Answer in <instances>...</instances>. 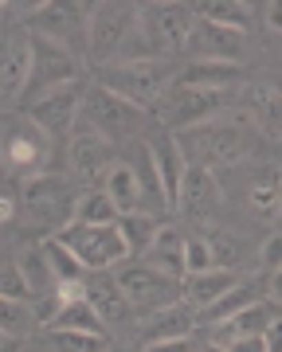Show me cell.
I'll use <instances>...</instances> for the list:
<instances>
[{
  "label": "cell",
  "instance_id": "1",
  "mask_svg": "<svg viewBox=\"0 0 282 352\" xmlns=\"http://www.w3.org/2000/svg\"><path fill=\"white\" fill-rule=\"evenodd\" d=\"M180 149L193 164L216 173V168H239L255 153L259 126L251 118H212L204 126H193L180 133Z\"/></svg>",
  "mask_w": 282,
  "mask_h": 352
},
{
  "label": "cell",
  "instance_id": "2",
  "mask_svg": "<svg viewBox=\"0 0 282 352\" xmlns=\"http://www.w3.org/2000/svg\"><path fill=\"white\" fill-rule=\"evenodd\" d=\"M24 215L32 219L36 227H43V231H63V227L75 223L78 215V196H75V184L67 180V176L59 173H39L32 176V180H24Z\"/></svg>",
  "mask_w": 282,
  "mask_h": 352
},
{
  "label": "cell",
  "instance_id": "3",
  "mask_svg": "<svg viewBox=\"0 0 282 352\" xmlns=\"http://www.w3.org/2000/svg\"><path fill=\"white\" fill-rule=\"evenodd\" d=\"M47 153H52V138L39 126H32L24 113L0 118V168L8 176H20L24 184L32 176L47 173Z\"/></svg>",
  "mask_w": 282,
  "mask_h": 352
},
{
  "label": "cell",
  "instance_id": "4",
  "mask_svg": "<svg viewBox=\"0 0 282 352\" xmlns=\"http://www.w3.org/2000/svg\"><path fill=\"white\" fill-rule=\"evenodd\" d=\"M102 87L114 90L118 98H126L129 106H153L165 98V90L173 87V67L165 59H138V63H106Z\"/></svg>",
  "mask_w": 282,
  "mask_h": 352
},
{
  "label": "cell",
  "instance_id": "5",
  "mask_svg": "<svg viewBox=\"0 0 282 352\" xmlns=\"http://www.w3.org/2000/svg\"><path fill=\"white\" fill-rule=\"evenodd\" d=\"M67 82H78V55L55 39L32 36V59H28V82H24V106L28 102L43 98L52 90L67 87Z\"/></svg>",
  "mask_w": 282,
  "mask_h": 352
},
{
  "label": "cell",
  "instance_id": "6",
  "mask_svg": "<svg viewBox=\"0 0 282 352\" xmlns=\"http://www.w3.org/2000/svg\"><path fill=\"white\" fill-rule=\"evenodd\" d=\"M138 24H141L138 4H94L90 8V24H87L90 59L94 63H118V55L126 51Z\"/></svg>",
  "mask_w": 282,
  "mask_h": 352
},
{
  "label": "cell",
  "instance_id": "7",
  "mask_svg": "<svg viewBox=\"0 0 282 352\" xmlns=\"http://www.w3.org/2000/svg\"><path fill=\"white\" fill-rule=\"evenodd\" d=\"M55 239L75 254L83 270H110L129 254L118 223H71Z\"/></svg>",
  "mask_w": 282,
  "mask_h": 352
},
{
  "label": "cell",
  "instance_id": "8",
  "mask_svg": "<svg viewBox=\"0 0 282 352\" xmlns=\"http://www.w3.org/2000/svg\"><path fill=\"white\" fill-rule=\"evenodd\" d=\"M94 4H71V0H52V4H36L24 16V28L32 36L55 39L78 55V47H87V24Z\"/></svg>",
  "mask_w": 282,
  "mask_h": 352
},
{
  "label": "cell",
  "instance_id": "9",
  "mask_svg": "<svg viewBox=\"0 0 282 352\" xmlns=\"http://www.w3.org/2000/svg\"><path fill=\"white\" fill-rule=\"evenodd\" d=\"M224 110V90H204V87H177L165 90V98L157 102V113L161 122L173 129H193V126H204L212 118H219Z\"/></svg>",
  "mask_w": 282,
  "mask_h": 352
},
{
  "label": "cell",
  "instance_id": "10",
  "mask_svg": "<svg viewBox=\"0 0 282 352\" xmlns=\"http://www.w3.org/2000/svg\"><path fill=\"white\" fill-rule=\"evenodd\" d=\"M83 122H87V129L102 133L106 141H122L141 126V110L129 106L126 98H118L114 90L90 87L83 94Z\"/></svg>",
  "mask_w": 282,
  "mask_h": 352
},
{
  "label": "cell",
  "instance_id": "11",
  "mask_svg": "<svg viewBox=\"0 0 282 352\" xmlns=\"http://www.w3.org/2000/svg\"><path fill=\"white\" fill-rule=\"evenodd\" d=\"M141 28H145L149 43L157 47V55L161 51H180L193 39L196 12L193 4H145L141 8Z\"/></svg>",
  "mask_w": 282,
  "mask_h": 352
},
{
  "label": "cell",
  "instance_id": "12",
  "mask_svg": "<svg viewBox=\"0 0 282 352\" xmlns=\"http://www.w3.org/2000/svg\"><path fill=\"white\" fill-rule=\"evenodd\" d=\"M83 94H87V90L78 87V82H67V87L52 90V94H43V98L28 102L24 118L32 126L43 129L47 138H63V133L75 129L78 113H83Z\"/></svg>",
  "mask_w": 282,
  "mask_h": 352
},
{
  "label": "cell",
  "instance_id": "13",
  "mask_svg": "<svg viewBox=\"0 0 282 352\" xmlns=\"http://www.w3.org/2000/svg\"><path fill=\"white\" fill-rule=\"evenodd\" d=\"M118 286L126 294V302L141 314H157V309H169V305L177 302V278L161 274L153 266H126L122 274H118Z\"/></svg>",
  "mask_w": 282,
  "mask_h": 352
},
{
  "label": "cell",
  "instance_id": "14",
  "mask_svg": "<svg viewBox=\"0 0 282 352\" xmlns=\"http://www.w3.org/2000/svg\"><path fill=\"white\" fill-rule=\"evenodd\" d=\"M32 32L24 24H0V102L24 98Z\"/></svg>",
  "mask_w": 282,
  "mask_h": 352
},
{
  "label": "cell",
  "instance_id": "15",
  "mask_svg": "<svg viewBox=\"0 0 282 352\" xmlns=\"http://www.w3.org/2000/svg\"><path fill=\"white\" fill-rule=\"evenodd\" d=\"M71 164H75V176L78 180H102L110 176V164H114V141H106L102 133H94V129H75V138H71Z\"/></svg>",
  "mask_w": 282,
  "mask_h": 352
},
{
  "label": "cell",
  "instance_id": "16",
  "mask_svg": "<svg viewBox=\"0 0 282 352\" xmlns=\"http://www.w3.org/2000/svg\"><path fill=\"white\" fill-rule=\"evenodd\" d=\"M188 47L200 55V63H235L239 67V55H243L247 39L235 28H219V24H208V20H196Z\"/></svg>",
  "mask_w": 282,
  "mask_h": 352
},
{
  "label": "cell",
  "instance_id": "17",
  "mask_svg": "<svg viewBox=\"0 0 282 352\" xmlns=\"http://www.w3.org/2000/svg\"><path fill=\"white\" fill-rule=\"evenodd\" d=\"M180 212L188 219H212L219 208V180L216 173H208L200 164H188L184 173V184H180Z\"/></svg>",
  "mask_w": 282,
  "mask_h": 352
},
{
  "label": "cell",
  "instance_id": "18",
  "mask_svg": "<svg viewBox=\"0 0 282 352\" xmlns=\"http://www.w3.org/2000/svg\"><path fill=\"white\" fill-rule=\"evenodd\" d=\"M239 188H243V200L263 215H279L282 208V168L274 164H255V168H243L239 173Z\"/></svg>",
  "mask_w": 282,
  "mask_h": 352
},
{
  "label": "cell",
  "instance_id": "19",
  "mask_svg": "<svg viewBox=\"0 0 282 352\" xmlns=\"http://www.w3.org/2000/svg\"><path fill=\"white\" fill-rule=\"evenodd\" d=\"M149 157H153V168L161 176V192H165V204L177 208L180 204V184H184V173H188V157L180 149L177 138H161L149 145Z\"/></svg>",
  "mask_w": 282,
  "mask_h": 352
},
{
  "label": "cell",
  "instance_id": "20",
  "mask_svg": "<svg viewBox=\"0 0 282 352\" xmlns=\"http://www.w3.org/2000/svg\"><path fill=\"white\" fill-rule=\"evenodd\" d=\"M239 286V278H235V270H224V266H212V270H204V274H188V282H184V298H188V305H216L228 289Z\"/></svg>",
  "mask_w": 282,
  "mask_h": 352
},
{
  "label": "cell",
  "instance_id": "21",
  "mask_svg": "<svg viewBox=\"0 0 282 352\" xmlns=\"http://www.w3.org/2000/svg\"><path fill=\"white\" fill-rule=\"evenodd\" d=\"M279 317H282V309L274 302H255V305H247L243 314H235L231 321H224L219 333H224V340H231V337H267V329L274 325Z\"/></svg>",
  "mask_w": 282,
  "mask_h": 352
},
{
  "label": "cell",
  "instance_id": "22",
  "mask_svg": "<svg viewBox=\"0 0 282 352\" xmlns=\"http://www.w3.org/2000/svg\"><path fill=\"white\" fill-rule=\"evenodd\" d=\"M145 266H153V270H161L169 278L184 274V239H180L173 227H161L157 231V239L145 251Z\"/></svg>",
  "mask_w": 282,
  "mask_h": 352
},
{
  "label": "cell",
  "instance_id": "23",
  "mask_svg": "<svg viewBox=\"0 0 282 352\" xmlns=\"http://www.w3.org/2000/svg\"><path fill=\"white\" fill-rule=\"evenodd\" d=\"M16 270H20V278H24V286L32 298H47V294H55V274L52 266H47V254H43V243L39 247H24L20 251V258H16Z\"/></svg>",
  "mask_w": 282,
  "mask_h": 352
},
{
  "label": "cell",
  "instance_id": "24",
  "mask_svg": "<svg viewBox=\"0 0 282 352\" xmlns=\"http://www.w3.org/2000/svg\"><path fill=\"white\" fill-rule=\"evenodd\" d=\"M106 196L114 204L118 215L126 212H141V188H138V173H133V164H114L110 176H106Z\"/></svg>",
  "mask_w": 282,
  "mask_h": 352
},
{
  "label": "cell",
  "instance_id": "25",
  "mask_svg": "<svg viewBox=\"0 0 282 352\" xmlns=\"http://www.w3.org/2000/svg\"><path fill=\"white\" fill-rule=\"evenodd\" d=\"M87 298H90V305L98 309L102 321H126L129 309H133V305L126 302L122 286H118V278H94L87 286Z\"/></svg>",
  "mask_w": 282,
  "mask_h": 352
},
{
  "label": "cell",
  "instance_id": "26",
  "mask_svg": "<svg viewBox=\"0 0 282 352\" xmlns=\"http://www.w3.org/2000/svg\"><path fill=\"white\" fill-rule=\"evenodd\" d=\"M52 329H71V333H106V321L98 317V309L90 305V298H71L59 305Z\"/></svg>",
  "mask_w": 282,
  "mask_h": 352
},
{
  "label": "cell",
  "instance_id": "27",
  "mask_svg": "<svg viewBox=\"0 0 282 352\" xmlns=\"http://www.w3.org/2000/svg\"><path fill=\"white\" fill-rule=\"evenodd\" d=\"M193 12H196V20L243 32L247 20H251V4H243V0H204V4H193Z\"/></svg>",
  "mask_w": 282,
  "mask_h": 352
},
{
  "label": "cell",
  "instance_id": "28",
  "mask_svg": "<svg viewBox=\"0 0 282 352\" xmlns=\"http://www.w3.org/2000/svg\"><path fill=\"white\" fill-rule=\"evenodd\" d=\"M184 87H204V90H224L239 82V67L235 63H193L184 75H180Z\"/></svg>",
  "mask_w": 282,
  "mask_h": 352
},
{
  "label": "cell",
  "instance_id": "29",
  "mask_svg": "<svg viewBox=\"0 0 282 352\" xmlns=\"http://www.w3.org/2000/svg\"><path fill=\"white\" fill-rule=\"evenodd\" d=\"M118 231H122L129 254H145V251H149V243L157 239V231H161V227L153 223V215L126 212V215H118Z\"/></svg>",
  "mask_w": 282,
  "mask_h": 352
},
{
  "label": "cell",
  "instance_id": "30",
  "mask_svg": "<svg viewBox=\"0 0 282 352\" xmlns=\"http://www.w3.org/2000/svg\"><path fill=\"white\" fill-rule=\"evenodd\" d=\"M188 329H193V309L188 305H169V309H157V317L145 325V337L169 340V337H184Z\"/></svg>",
  "mask_w": 282,
  "mask_h": 352
},
{
  "label": "cell",
  "instance_id": "31",
  "mask_svg": "<svg viewBox=\"0 0 282 352\" xmlns=\"http://www.w3.org/2000/svg\"><path fill=\"white\" fill-rule=\"evenodd\" d=\"M255 302H259V282H239L216 305H208V317H212V325H224V321H231L235 314H243L247 305H255Z\"/></svg>",
  "mask_w": 282,
  "mask_h": 352
},
{
  "label": "cell",
  "instance_id": "32",
  "mask_svg": "<svg viewBox=\"0 0 282 352\" xmlns=\"http://www.w3.org/2000/svg\"><path fill=\"white\" fill-rule=\"evenodd\" d=\"M43 254H47V266H52V274H55V286H78V282H83V266H78V258L67 251L55 235L43 243Z\"/></svg>",
  "mask_w": 282,
  "mask_h": 352
},
{
  "label": "cell",
  "instance_id": "33",
  "mask_svg": "<svg viewBox=\"0 0 282 352\" xmlns=\"http://www.w3.org/2000/svg\"><path fill=\"white\" fill-rule=\"evenodd\" d=\"M36 309L28 302H12V298H0V333H12V337L24 340L32 329H36Z\"/></svg>",
  "mask_w": 282,
  "mask_h": 352
},
{
  "label": "cell",
  "instance_id": "34",
  "mask_svg": "<svg viewBox=\"0 0 282 352\" xmlns=\"http://www.w3.org/2000/svg\"><path fill=\"white\" fill-rule=\"evenodd\" d=\"M52 340L59 352H106V333H71V329H52Z\"/></svg>",
  "mask_w": 282,
  "mask_h": 352
},
{
  "label": "cell",
  "instance_id": "35",
  "mask_svg": "<svg viewBox=\"0 0 282 352\" xmlns=\"http://www.w3.org/2000/svg\"><path fill=\"white\" fill-rule=\"evenodd\" d=\"M75 223H118V212L106 192H90L87 200L78 204V215Z\"/></svg>",
  "mask_w": 282,
  "mask_h": 352
},
{
  "label": "cell",
  "instance_id": "36",
  "mask_svg": "<svg viewBox=\"0 0 282 352\" xmlns=\"http://www.w3.org/2000/svg\"><path fill=\"white\" fill-rule=\"evenodd\" d=\"M216 258H212V243L193 235V239H184V274H204L212 270Z\"/></svg>",
  "mask_w": 282,
  "mask_h": 352
},
{
  "label": "cell",
  "instance_id": "37",
  "mask_svg": "<svg viewBox=\"0 0 282 352\" xmlns=\"http://www.w3.org/2000/svg\"><path fill=\"white\" fill-rule=\"evenodd\" d=\"M259 133L282 138V94L279 90H267L263 102H259Z\"/></svg>",
  "mask_w": 282,
  "mask_h": 352
},
{
  "label": "cell",
  "instance_id": "38",
  "mask_svg": "<svg viewBox=\"0 0 282 352\" xmlns=\"http://www.w3.org/2000/svg\"><path fill=\"white\" fill-rule=\"evenodd\" d=\"M0 298H12V302H24L28 298V286L24 278H20V270L12 266H0Z\"/></svg>",
  "mask_w": 282,
  "mask_h": 352
},
{
  "label": "cell",
  "instance_id": "39",
  "mask_svg": "<svg viewBox=\"0 0 282 352\" xmlns=\"http://www.w3.org/2000/svg\"><path fill=\"white\" fill-rule=\"evenodd\" d=\"M224 349L228 352H267V337H231Z\"/></svg>",
  "mask_w": 282,
  "mask_h": 352
},
{
  "label": "cell",
  "instance_id": "40",
  "mask_svg": "<svg viewBox=\"0 0 282 352\" xmlns=\"http://www.w3.org/2000/svg\"><path fill=\"white\" fill-rule=\"evenodd\" d=\"M145 352H193V344H188V337H169V340H149Z\"/></svg>",
  "mask_w": 282,
  "mask_h": 352
},
{
  "label": "cell",
  "instance_id": "41",
  "mask_svg": "<svg viewBox=\"0 0 282 352\" xmlns=\"http://www.w3.org/2000/svg\"><path fill=\"white\" fill-rule=\"evenodd\" d=\"M263 263H267L270 270H279L282 266V231L267 239V247H263Z\"/></svg>",
  "mask_w": 282,
  "mask_h": 352
},
{
  "label": "cell",
  "instance_id": "42",
  "mask_svg": "<svg viewBox=\"0 0 282 352\" xmlns=\"http://www.w3.org/2000/svg\"><path fill=\"white\" fill-rule=\"evenodd\" d=\"M263 16H267V28H270V32H279V36H282V0H270Z\"/></svg>",
  "mask_w": 282,
  "mask_h": 352
},
{
  "label": "cell",
  "instance_id": "43",
  "mask_svg": "<svg viewBox=\"0 0 282 352\" xmlns=\"http://www.w3.org/2000/svg\"><path fill=\"white\" fill-rule=\"evenodd\" d=\"M267 352H282V317L267 329Z\"/></svg>",
  "mask_w": 282,
  "mask_h": 352
},
{
  "label": "cell",
  "instance_id": "44",
  "mask_svg": "<svg viewBox=\"0 0 282 352\" xmlns=\"http://www.w3.org/2000/svg\"><path fill=\"white\" fill-rule=\"evenodd\" d=\"M270 298H274V305L282 309V266L279 270H270Z\"/></svg>",
  "mask_w": 282,
  "mask_h": 352
},
{
  "label": "cell",
  "instance_id": "45",
  "mask_svg": "<svg viewBox=\"0 0 282 352\" xmlns=\"http://www.w3.org/2000/svg\"><path fill=\"white\" fill-rule=\"evenodd\" d=\"M0 352H24V340L12 333H0Z\"/></svg>",
  "mask_w": 282,
  "mask_h": 352
},
{
  "label": "cell",
  "instance_id": "46",
  "mask_svg": "<svg viewBox=\"0 0 282 352\" xmlns=\"http://www.w3.org/2000/svg\"><path fill=\"white\" fill-rule=\"evenodd\" d=\"M12 212H16V208H12V200H4V196H0V227H4L8 219H12Z\"/></svg>",
  "mask_w": 282,
  "mask_h": 352
},
{
  "label": "cell",
  "instance_id": "47",
  "mask_svg": "<svg viewBox=\"0 0 282 352\" xmlns=\"http://www.w3.org/2000/svg\"><path fill=\"white\" fill-rule=\"evenodd\" d=\"M204 352H228L224 344H204Z\"/></svg>",
  "mask_w": 282,
  "mask_h": 352
},
{
  "label": "cell",
  "instance_id": "48",
  "mask_svg": "<svg viewBox=\"0 0 282 352\" xmlns=\"http://www.w3.org/2000/svg\"><path fill=\"white\" fill-rule=\"evenodd\" d=\"M274 90H279V94H282V78H279V82H274Z\"/></svg>",
  "mask_w": 282,
  "mask_h": 352
},
{
  "label": "cell",
  "instance_id": "49",
  "mask_svg": "<svg viewBox=\"0 0 282 352\" xmlns=\"http://www.w3.org/2000/svg\"><path fill=\"white\" fill-rule=\"evenodd\" d=\"M106 352H122V349H106Z\"/></svg>",
  "mask_w": 282,
  "mask_h": 352
},
{
  "label": "cell",
  "instance_id": "50",
  "mask_svg": "<svg viewBox=\"0 0 282 352\" xmlns=\"http://www.w3.org/2000/svg\"><path fill=\"white\" fill-rule=\"evenodd\" d=\"M279 215H282V208H279Z\"/></svg>",
  "mask_w": 282,
  "mask_h": 352
}]
</instances>
